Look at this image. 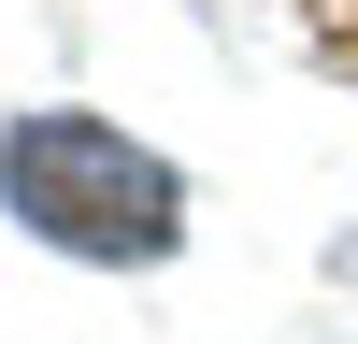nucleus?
I'll return each mask as SVG.
<instances>
[{"instance_id":"1","label":"nucleus","mask_w":358,"mask_h":344,"mask_svg":"<svg viewBox=\"0 0 358 344\" xmlns=\"http://www.w3.org/2000/svg\"><path fill=\"white\" fill-rule=\"evenodd\" d=\"M0 215L43 258L158 273V258H187V172L101 101H15L0 115Z\"/></svg>"}]
</instances>
